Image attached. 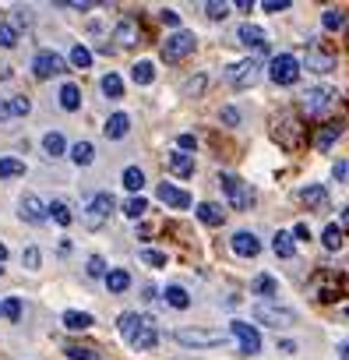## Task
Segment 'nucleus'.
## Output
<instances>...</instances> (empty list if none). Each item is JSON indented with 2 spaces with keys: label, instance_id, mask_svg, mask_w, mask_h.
<instances>
[{
  "label": "nucleus",
  "instance_id": "nucleus-1",
  "mask_svg": "<svg viewBox=\"0 0 349 360\" xmlns=\"http://www.w3.org/2000/svg\"><path fill=\"white\" fill-rule=\"evenodd\" d=\"M268 75V68H265V61H258V57H247V61H237L229 71H226V81L233 85V88H254L261 78Z\"/></svg>",
  "mask_w": 349,
  "mask_h": 360
},
{
  "label": "nucleus",
  "instance_id": "nucleus-2",
  "mask_svg": "<svg viewBox=\"0 0 349 360\" xmlns=\"http://www.w3.org/2000/svg\"><path fill=\"white\" fill-rule=\"evenodd\" d=\"M219 187H222L226 201H229L237 212H247L251 205H254V191H251V184L240 180L237 173H219Z\"/></svg>",
  "mask_w": 349,
  "mask_h": 360
},
{
  "label": "nucleus",
  "instance_id": "nucleus-3",
  "mask_svg": "<svg viewBox=\"0 0 349 360\" xmlns=\"http://www.w3.org/2000/svg\"><path fill=\"white\" fill-rule=\"evenodd\" d=\"M300 68L311 71V75H318V78H321V75H332V71H335V49L325 46V42H307Z\"/></svg>",
  "mask_w": 349,
  "mask_h": 360
},
{
  "label": "nucleus",
  "instance_id": "nucleus-4",
  "mask_svg": "<svg viewBox=\"0 0 349 360\" xmlns=\"http://www.w3.org/2000/svg\"><path fill=\"white\" fill-rule=\"evenodd\" d=\"M335 102H339V92H335L332 85H311V88L304 92V110H307L311 117H328V114L335 110Z\"/></svg>",
  "mask_w": 349,
  "mask_h": 360
},
{
  "label": "nucleus",
  "instance_id": "nucleus-5",
  "mask_svg": "<svg viewBox=\"0 0 349 360\" xmlns=\"http://www.w3.org/2000/svg\"><path fill=\"white\" fill-rule=\"evenodd\" d=\"M194 49H198V36H194L191 29H177L173 36H166V42H162V57L177 64V61L191 57Z\"/></svg>",
  "mask_w": 349,
  "mask_h": 360
},
{
  "label": "nucleus",
  "instance_id": "nucleus-6",
  "mask_svg": "<svg viewBox=\"0 0 349 360\" xmlns=\"http://www.w3.org/2000/svg\"><path fill=\"white\" fill-rule=\"evenodd\" d=\"M300 57H293V54H275L272 57V64H268V78L275 81V85H293L297 78H300Z\"/></svg>",
  "mask_w": 349,
  "mask_h": 360
},
{
  "label": "nucleus",
  "instance_id": "nucleus-7",
  "mask_svg": "<svg viewBox=\"0 0 349 360\" xmlns=\"http://www.w3.org/2000/svg\"><path fill=\"white\" fill-rule=\"evenodd\" d=\"M254 318L268 329H286V325H293V307H282L275 300H261L254 307Z\"/></svg>",
  "mask_w": 349,
  "mask_h": 360
},
{
  "label": "nucleus",
  "instance_id": "nucleus-8",
  "mask_svg": "<svg viewBox=\"0 0 349 360\" xmlns=\"http://www.w3.org/2000/svg\"><path fill=\"white\" fill-rule=\"evenodd\" d=\"M113 209H116V198H113L109 191H99V194L85 205V216H82V219H85V226H88V230H99V226L109 219V212H113Z\"/></svg>",
  "mask_w": 349,
  "mask_h": 360
},
{
  "label": "nucleus",
  "instance_id": "nucleus-9",
  "mask_svg": "<svg viewBox=\"0 0 349 360\" xmlns=\"http://www.w3.org/2000/svg\"><path fill=\"white\" fill-rule=\"evenodd\" d=\"M173 339L180 346H191V350H205V346H222L229 336L226 332H201V329H177Z\"/></svg>",
  "mask_w": 349,
  "mask_h": 360
},
{
  "label": "nucleus",
  "instance_id": "nucleus-10",
  "mask_svg": "<svg viewBox=\"0 0 349 360\" xmlns=\"http://www.w3.org/2000/svg\"><path fill=\"white\" fill-rule=\"evenodd\" d=\"M229 336L240 343V353H244V357H254V353L261 350V332H258L251 322L233 318V322H229Z\"/></svg>",
  "mask_w": 349,
  "mask_h": 360
},
{
  "label": "nucleus",
  "instance_id": "nucleus-11",
  "mask_svg": "<svg viewBox=\"0 0 349 360\" xmlns=\"http://www.w3.org/2000/svg\"><path fill=\"white\" fill-rule=\"evenodd\" d=\"M68 71V61L61 54H53V49H39V54L32 57V75L36 78H56V75H64Z\"/></svg>",
  "mask_w": 349,
  "mask_h": 360
},
{
  "label": "nucleus",
  "instance_id": "nucleus-12",
  "mask_svg": "<svg viewBox=\"0 0 349 360\" xmlns=\"http://www.w3.org/2000/svg\"><path fill=\"white\" fill-rule=\"evenodd\" d=\"M18 216H22L29 226H42V223L49 219V205H46L39 194H25V198L18 201Z\"/></svg>",
  "mask_w": 349,
  "mask_h": 360
},
{
  "label": "nucleus",
  "instance_id": "nucleus-13",
  "mask_svg": "<svg viewBox=\"0 0 349 360\" xmlns=\"http://www.w3.org/2000/svg\"><path fill=\"white\" fill-rule=\"evenodd\" d=\"M229 251L237 254V258H258V254H261V240L251 230H237V233L229 237Z\"/></svg>",
  "mask_w": 349,
  "mask_h": 360
},
{
  "label": "nucleus",
  "instance_id": "nucleus-14",
  "mask_svg": "<svg viewBox=\"0 0 349 360\" xmlns=\"http://www.w3.org/2000/svg\"><path fill=\"white\" fill-rule=\"evenodd\" d=\"M237 42H244L247 49H261V54H268V49H272L268 32H265L261 25H251V22H244V25L237 29Z\"/></svg>",
  "mask_w": 349,
  "mask_h": 360
},
{
  "label": "nucleus",
  "instance_id": "nucleus-15",
  "mask_svg": "<svg viewBox=\"0 0 349 360\" xmlns=\"http://www.w3.org/2000/svg\"><path fill=\"white\" fill-rule=\"evenodd\" d=\"M155 194H159V201H162V205H169V209H191V205H194V198H191L184 187L166 184V180L155 187Z\"/></svg>",
  "mask_w": 349,
  "mask_h": 360
},
{
  "label": "nucleus",
  "instance_id": "nucleus-16",
  "mask_svg": "<svg viewBox=\"0 0 349 360\" xmlns=\"http://www.w3.org/2000/svg\"><path fill=\"white\" fill-rule=\"evenodd\" d=\"M159 346V329H155V322L152 318H145V325L138 329V336L131 339V350H138V353H148V350H155Z\"/></svg>",
  "mask_w": 349,
  "mask_h": 360
},
{
  "label": "nucleus",
  "instance_id": "nucleus-17",
  "mask_svg": "<svg viewBox=\"0 0 349 360\" xmlns=\"http://www.w3.org/2000/svg\"><path fill=\"white\" fill-rule=\"evenodd\" d=\"M113 42L124 46V49L138 46V22L134 18H121V22H116V29H113Z\"/></svg>",
  "mask_w": 349,
  "mask_h": 360
},
{
  "label": "nucleus",
  "instance_id": "nucleus-18",
  "mask_svg": "<svg viewBox=\"0 0 349 360\" xmlns=\"http://www.w3.org/2000/svg\"><path fill=\"white\" fill-rule=\"evenodd\" d=\"M127 131H131V117H127V114H113V117L106 120V127H102V134H106L109 141L127 138Z\"/></svg>",
  "mask_w": 349,
  "mask_h": 360
},
{
  "label": "nucleus",
  "instance_id": "nucleus-19",
  "mask_svg": "<svg viewBox=\"0 0 349 360\" xmlns=\"http://www.w3.org/2000/svg\"><path fill=\"white\" fill-rule=\"evenodd\" d=\"M198 219L205 223V226H222L226 223V209L219 201H201L198 205Z\"/></svg>",
  "mask_w": 349,
  "mask_h": 360
},
{
  "label": "nucleus",
  "instance_id": "nucleus-20",
  "mask_svg": "<svg viewBox=\"0 0 349 360\" xmlns=\"http://www.w3.org/2000/svg\"><path fill=\"white\" fill-rule=\"evenodd\" d=\"M61 110H68V114H75V110H82V88L75 85V81H64L61 85Z\"/></svg>",
  "mask_w": 349,
  "mask_h": 360
},
{
  "label": "nucleus",
  "instance_id": "nucleus-21",
  "mask_svg": "<svg viewBox=\"0 0 349 360\" xmlns=\"http://www.w3.org/2000/svg\"><path fill=\"white\" fill-rule=\"evenodd\" d=\"M61 322H64V329H68V332H85V329H92V325H95V318H92L88 311H64V315H61Z\"/></svg>",
  "mask_w": 349,
  "mask_h": 360
},
{
  "label": "nucleus",
  "instance_id": "nucleus-22",
  "mask_svg": "<svg viewBox=\"0 0 349 360\" xmlns=\"http://www.w3.org/2000/svg\"><path fill=\"white\" fill-rule=\"evenodd\" d=\"M42 152H46L49 159H61L64 152H68V141H64V134H61V131H46V134H42Z\"/></svg>",
  "mask_w": 349,
  "mask_h": 360
},
{
  "label": "nucleus",
  "instance_id": "nucleus-23",
  "mask_svg": "<svg viewBox=\"0 0 349 360\" xmlns=\"http://www.w3.org/2000/svg\"><path fill=\"white\" fill-rule=\"evenodd\" d=\"M99 88H102V95L106 99H124V78L116 75V71H109V75H102V81H99Z\"/></svg>",
  "mask_w": 349,
  "mask_h": 360
},
{
  "label": "nucleus",
  "instance_id": "nucleus-24",
  "mask_svg": "<svg viewBox=\"0 0 349 360\" xmlns=\"http://www.w3.org/2000/svg\"><path fill=\"white\" fill-rule=\"evenodd\" d=\"M92 159H95V145L92 141H75L71 145V163L75 166H92Z\"/></svg>",
  "mask_w": 349,
  "mask_h": 360
},
{
  "label": "nucleus",
  "instance_id": "nucleus-25",
  "mask_svg": "<svg viewBox=\"0 0 349 360\" xmlns=\"http://www.w3.org/2000/svg\"><path fill=\"white\" fill-rule=\"evenodd\" d=\"M169 170L177 177H194V156H187V152H173L169 156Z\"/></svg>",
  "mask_w": 349,
  "mask_h": 360
},
{
  "label": "nucleus",
  "instance_id": "nucleus-26",
  "mask_svg": "<svg viewBox=\"0 0 349 360\" xmlns=\"http://www.w3.org/2000/svg\"><path fill=\"white\" fill-rule=\"evenodd\" d=\"M166 304L169 307H177V311H187V307H191V293L184 290V286H177V283H173V286H166Z\"/></svg>",
  "mask_w": 349,
  "mask_h": 360
},
{
  "label": "nucleus",
  "instance_id": "nucleus-27",
  "mask_svg": "<svg viewBox=\"0 0 349 360\" xmlns=\"http://www.w3.org/2000/svg\"><path fill=\"white\" fill-rule=\"evenodd\" d=\"M127 286H131V272L127 269H109L106 272V290L109 293H124Z\"/></svg>",
  "mask_w": 349,
  "mask_h": 360
},
{
  "label": "nucleus",
  "instance_id": "nucleus-28",
  "mask_svg": "<svg viewBox=\"0 0 349 360\" xmlns=\"http://www.w3.org/2000/svg\"><path fill=\"white\" fill-rule=\"evenodd\" d=\"M297 198L307 201V205H328V187H321V184H307V187L297 191Z\"/></svg>",
  "mask_w": 349,
  "mask_h": 360
},
{
  "label": "nucleus",
  "instance_id": "nucleus-29",
  "mask_svg": "<svg viewBox=\"0 0 349 360\" xmlns=\"http://www.w3.org/2000/svg\"><path fill=\"white\" fill-rule=\"evenodd\" d=\"M138 258H141L148 269H166V265H169V254H166V251H159V247H141V251H138Z\"/></svg>",
  "mask_w": 349,
  "mask_h": 360
},
{
  "label": "nucleus",
  "instance_id": "nucleus-30",
  "mask_svg": "<svg viewBox=\"0 0 349 360\" xmlns=\"http://www.w3.org/2000/svg\"><path fill=\"white\" fill-rule=\"evenodd\" d=\"M272 247H275L279 258H293V251H297L293 233H289V230H279V233H275V240H272Z\"/></svg>",
  "mask_w": 349,
  "mask_h": 360
},
{
  "label": "nucleus",
  "instance_id": "nucleus-31",
  "mask_svg": "<svg viewBox=\"0 0 349 360\" xmlns=\"http://www.w3.org/2000/svg\"><path fill=\"white\" fill-rule=\"evenodd\" d=\"M131 81H134V85H152V81H155V64H152V61H138V64L131 68Z\"/></svg>",
  "mask_w": 349,
  "mask_h": 360
},
{
  "label": "nucleus",
  "instance_id": "nucleus-32",
  "mask_svg": "<svg viewBox=\"0 0 349 360\" xmlns=\"http://www.w3.org/2000/svg\"><path fill=\"white\" fill-rule=\"evenodd\" d=\"M49 219L56 226H71L75 223V212L68 209V201H49Z\"/></svg>",
  "mask_w": 349,
  "mask_h": 360
},
{
  "label": "nucleus",
  "instance_id": "nucleus-33",
  "mask_svg": "<svg viewBox=\"0 0 349 360\" xmlns=\"http://www.w3.org/2000/svg\"><path fill=\"white\" fill-rule=\"evenodd\" d=\"M11 177H25V163L15 156H0V180H11Z\"/></svg>",
  "mask_w": 349,
  "mask_h": 360
},
{
  "label": "nucleus",
  "instance_id": "nucleus-34",
  "mask_svg": "<svg viewBox=\"0 0 349 360\" xmlns=\"http://www.w3.org/2000/svg\"><path fill=\"white\" fill-rule=\"evenodd\" d=\"M342 226L339 223H332V226H325L321 230V244H325V251H342Z\"/></svg>",
  "mask_w": 349,
  "mask_h": 360
},
{
  "label": "nucleus",
  "instance_id": "nucleus-35",
  "mask_svg": "<svg viewBox=\"0 0 349 360\" xmlns=\"http://www.w3.org/2000/svg\"><path fill=\"white\" fill-rule=\"evenodd\" d=\"M68 61H71V68H78V71H88V68H92V49L78 42V46H71V57H68Z\"/></svg>",
  "mask_w": 349,
  "mask_h": 360
},
{
  "label": "nucleus",
  "instance_id": "nucleus-36",
  "mask_svg": "<svg viewBox=\"0 0 349 360\" xmlns=\"http://www.w3.org/2000/svg\"><path fill=\"white\" fill-rule=\"evenodd\" d=\"M254 293H261V297L275 300V293H279V283H275V276H268V272L254 276Z\"/></svg>",
  "mask_w": 349,
  "mask_h": 360
},
{
  "label": "nucleus",
  "instance_id": "nucleus-37",
  "mask_svg": "<svg viewBox=\"0 0 349 360\" xmlns=\"http://www.w3.org/2000/svg\"><path fill=\"white\" fill-rule=\"evenodd\" d=\"M18 39H22V32H18L11 22L0 18V49H15V46H18Z\"/></svg>",
  "mask_w": 349,
  "mask_h": 360
},
{
  "label": "nucleus",
  "instance_id": "nucleus-38",
  "mask_svg": "<svg viewBox=\"0 0 349 360\" xmlns=\"http://www.w3.org/2000/svg\"><path fill=\"white\" fill-rule=\"evenodd\" d=\"M124 187H127L131 194H138V191L145 187V173H141V166H127V170H124Z\"/></svg>",
  "mask_w": 349,
  "mask_h": 360
},
{
  "label": "nucleus",
  "instance_id": "nucleus-39",
  "mask_svg": "<svg viewBox=\"0 0 349 360\" xmlns=\"http://www.w3.org/2000/svg\"><path fill=\"white\" fill-rule=\"evenodd\" d=\"M22 265H25L29 272H39V265H42V251H39L36 244H29V247L22 251Z\"/></svg>",
  "mask_w": 349,
  "mask_h": 360
},
{
  "label": "nucleus",
  "instance_id": "nucleus-40",
  "mask_svg": "<svg viewBox=\"0 0 349 360\" xmlns=\"http://www.w3.org/2000/svg\"><path fill=\"white\" fill-rule=\"evenodd\" d=\"M145 212H148V201H145L141 194L131 198V201H124V216H127V219H141Z\"/></svg>",
  "mask_w": 349,
  "mask_h": 360
},
{
  "label": "nucleus",
  "instance_id": "nucleus-41",
  "mask_svg": "<svg viewBox=\"0 0 349 360\" xmlns=\"http://www.w3.org/2000/svg\"><path fill=\"white\" fill-rule=\"evenodd\" d=\"M339 134H342V127H339V124H332V127L318 131V141H314V145H318V148H332V145L339 141Z\"/></svg>",
  "mask_w": 349,
  "mask_h": 360
},
{
  "label": "nucleus",
  "instance_id": "nucleus-42",
  "mask_svg": "<svg viewBox=\"0 0 349 360\" xmlns=\"http://www.w3.org/2000/svg\"><path fill=\"white\" fill-rule=\"evenodd\" d=\"M64 353H68V360H102L99 350H92V346H68Z\"/></svg>",
  "mask_w": 349,
  "mask_h": 360
},
{
  "label": "nucleus",
  "instance_id": "nucleus-43",
  "mask_svg": "<svg viewBox=\"0 0 349 360\" xmlns=\"http://www.w3.org/2000/svg\"><path fill=\"white\" fill-rule=\"evenodd\" d=\"M85 272H88L92 279H99V276L106 279V272H109V269H106V258H102V254H92V258L85 262Z\"/></svg>",
  "mask_w": 349,
  "mask_h": 360
},
{
  "label": "nucleus",
  "instance_id": "nucleus-44",
  "mask_svg": "<svg viewBox=\"0 0 349 360\" xmlns=\"http://www.w3.org/2000/svg\"><path fill=\"white\" fill-rule=\"evenodd\" d=\"M321 22H325V29H328V32H339V29L346 25V15H342V11H335V8H328V11L321 15Z\"/></svg>",
  "mask_w": 349,
  "mask_h": 360
},
{
  "label": "nucleus",
  "instance_id": "nucleus-45",
  "mask_svg": "<svg viewBox=\"0 0 349 360\" xmlns=\"http://www.w3.org/2000/svg\"><path fill=\"white\" fill-rule=\"evenodd\" d=\"M4 318L8 322H22V297H8L4 300Z\"/></svg>",
  "mask_w": 349,
  "mask_h": 360
},
{
  "label": "nucleus",
  "instance_id": "nucleus-46",
  "mask_svg": "<svg viewBox=\"0 0 349 360\" xmlns=\"http://www.w3.org/2000/svg\"><path fill=\"white\" fill-rule=\"evenodd\" d=\"M159 18H162V25H169L173 32H177V29H180V15H177V11H173V8H162V11H159Z\"/></svg>",
  "mask_w": 349,
  "mask_h": 360
},
{
  "label": "nucleus",
  "instance_id": "nucleus-47",
  "mask_svg": "<svg viewBox=\"0 0 349 360\" xmlns=\"http://www.w3.org/2000/svg\"><path fill=\"white\" fill-rule=\"evenodd\" d=\"M205 15H208L212 22H222V18L229 15V4H205Z\"/></svg>",
  "mask_w": 349,
  "mask_h": 360
},
{
  "label": "nucleus",
  "instance_id": "nucleus-48",
  "mask_svg": "<svg viewBox=\"0 0 349 360\" xmlns=\"http://www.w3.org/2000/svg\"><path fill=\"white\" fill-rule=\"evenodd\" d=\"M265 15H279V11H289V0H265L261 4Z\"/></svg>",
  "mask_w": 349,
  "mask_h": 360
},
{
  "label": "nucleus",
  "instance_id": "nucleus-49",
  "mask_svg": "<svg viewBox=\"0 0 349 360\" xmlns=\"http://www.w3.org/2000/svg\"><path fill=\"white\" fill-rule=\"evenodd\" d=\"M332 177H335L339 184H349V163H346V159H339V163L332 166Z\"/></svg>",
  "mask_w": 349,
  "mask_h": 360
},
{
  "label": "nucleus",
  "instance_id": "nucleus-50",
  "mask_svg": "<svg viewBox=\"0 0 349 360\" xmlns=\"http://www.w3.org/2000/svg\"><path fill=\"white\" fill-rule=\"evenodd\" d=\"M11 25H15V29H18V32H22V29H29V25H32V15H29V11H22V8H18V11H15V18H11Z\"/></svg>",
  "mask_w": 349,
  "mask_h": 360
},
{
  "label": "nucleus",
  "instance_id": "nucleus-51",
  "mask_svg": "<svg viewBox=\"0 0 349 360\" xmlns=\"http://www.w3.org/2000/svg\"><path fill=\"white\" fill-rule=\"evenodd\" d=\"M198 148V138L194 134H180L177 138V152H194Z\"/></svg>",
  "mask_w": 349,
  "mask_h": 360
},
{
  "label": "nucleus",
  "instance_id": "nucleus-52",
  "mask_svg": "<svg viewBox=\"0 0 349 360\" xmlns=\"http://www.w3.org/2000/svg\"><path fill=\"white\" fill-rule=\"evenodd\" d=\"M0 120H15V102L11 99H0Z\"/></svg>",
  "mask_w": 349,
  "mask_h": 360
},
{
  "label": "nucleus",
  "instance_id": "nucleus-53",
  "mask_svg": "<svg viewBox=\"0 0 349 360\" xmlns=\"http://www.w3.org/2000/svg\"><path fill=\"white\" fill-rule=\"evenodd\" d=\"M201 85H205V75H198L194 81H187V85H184V92H187V95H194V92H201Z\"/></svg>",
  "mask_w": 349,
  "mask_h": 360
},
{
  "label": "nucleus",
  "instance_id": "nucleus-54",
  "mask_svg": "<svg viewBox=\"0 0 349 360\" xmlns=\"http://www.w3.org/2000/svg\"><path fill=\"white\" fill-rule=\"evenodd\" d=\"M222 120H226V124H240V114L233 110V107H226V110H222Z\"/></svg>",
  "mask_w": 349,
  "mask_h": 360
},
{
  "label": "nucleus",
  "instance_id": "nucleus-55",
  "mask_svg": "<svg viewBox=\"0 0 349 360\" xmlns=\"http://www.w3.org/2000/svg\"><path fill=\"white\" fill-rule=\"evenodd\" d=\"M279 350H282V353H297V343H293V339H279Z\"/></svg>",
  "mask_w": 349,
  "mask_h": 360
},
{
  "label": "nucleus",
  "instance_id": "nucleus-56",
  "mask_svg": "<svg viewBox=\"0 0 349 360\" xmlns=\"http://www.w3.org/2000/svg\"><path fill=\"white\" fill-rule=\"evenodd\" d=\"M300 240H311V230H307V223H297V230H293Z\"/></svg>",
  "mask_w": 349,
  "mask_h": 360
},
{
  "label": "nucleus",
  "instance_id": "nucleus-57",
  "mask_svg": "<svg viewBox=\"0 0 349 360\" xmlns=\"http://www.w3.org/2000/svg\"><path fill=\"white\" fill-rule=\"evenodd\" d=\"M339 360H349V339L339 343Z\"/></svg>",
  "mask_w": 349,
  "mask_h": 360
},
{
  "label": "nucleus",
  "instance_id": "nucleus-58",
  "mask_svg": "<svg viewBox=\"0 0 349 360\" xmlns=\"http://www.w3.org/2000/svg\"><path fill=\"white\" fill-rule=\"evenodd\" d=\"M339 226H342V230H349V205H346L342 216H339Z\"/></svg>",
  "mask_w": 349,
  "mask_h": 360
},
{
  "label": "nucleus",
  "instance_id": "nucleus-59",
  "mask_svg": "<svg viewBox=\"0 0 349 360\" xmlns=\"http://www.w3.org/2000/svg\"><path fill=\"white\" fill-rule=\"evenodd\" d=\"M4 262H8V247H4V244H0V265H4Z\"/></svg>",
  "mask_w": 349,
  "mask_h": 360
},
{
  "label": "nucleus",
  "instance_id": "nucleus-60",
  "mask_svg": "<svg viewBox=\"0 0 349 360\" xmlns=\"http://www.w3.org/2000/svg\"><path fill=\"white\" fill-rule=\"evenodd\" d=\"M342 311H346V318H349V304H346V307H342Z\"/></svg>",
  "mask_w": 349,
  "mask_h": 360
},
{
  "label": "nucleus",
  "instance_id": "nucleus-61",
  "mask_svg": "<svg viewBox=\"0 0 349 360\" xmlns=\"http://www.w3.org/2000/svg\"><path fill=\"white\" fill-rule=\"evenodd\" d=\"M0 315H4V304H0Z\"/></svg>",
  "mask_w": 349,
  "mask_h": 360
},
{
  "label": "nucleus",
  "instance_id": "nucleus-62",
  "mask_svg": "<svg viewBox=\"0 0 349 360\" xmlns=\"http://www.w3.org/2000/svg\"><path fill=\"white\" fill-rule=\"evenodd\" d=\"M0 276H4V269H0Z\"/></svg>",
  "mask_w": 349,
  "mask_h": 360
}]
</instances>
